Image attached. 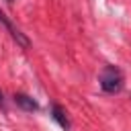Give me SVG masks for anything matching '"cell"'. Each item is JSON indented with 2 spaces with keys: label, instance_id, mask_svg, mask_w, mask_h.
I'll return each instance as SVG.
<instances>
[{
  "label": "cell",
  "instance_id": "obj_4",
  "mask_svg": "<svg viewBox=\"0 0 131 131\" xmlns=\"http://www.w3.org/2000/svg\"><path fill=\"white\" fill-rule=\"evenodd\" d=\"M51 113H53V119L68 131V129H70V121H68V117H66V111H63L59 104H53V106H51Z\"/></svg>",
  "mask_w": 131,
  "mask_h": 131
},
{
  "label": "cell",
  "instance_id": "obj_1",
  "mask_svg": "<svg viewBox=\"0 0 131 131\" xmlns=\"http://www.w3.org/2000/svg\"><path fill=\"white\" fill-rule=\"evenodd\" d=\"M98 82H100V88L106 92V94H117L121 88H123V74L119 68L115 66H104L100 76H98Z\"/></svg>",
  "mask_w": 131,
  "mask_h": 131
},
{
  "label": "cell",
  "instance_id": "obj_2",
  "mask_svg": "<svg viewBox=\"0 0 131 131\" xmlns=\"http://www.w3.org/2000/svg\"><path fill=\"white\" fill-rule=\"evenodd\" d=\"M0 25H2V27H4V29L10 33V35H12V39H14V41H18L23 47H29V39H27V37H25V35H23L18 29H14V27L10 25V20L6 18V14H4L2 10H0Z\"/></svg>",
  "mask_w": 131,
  "mask_h": 131
},
{
  "label": "cell",
  "instance_id": "obj_3",
  "mask_svg": "<svg viewBox=\"0 0 131 131\" xmlns=\"http://www.w3.org/2000/svg\"><path fill=\"white\" fill-rule=\"evenodd\" d=\"M14 102H16L20 108H25V111H37V108H39L37 100H33L31 96H27V94H23V92L14 94Z\"/></svg>",
  "mask_w": 131,
  "mask_h": 131
},
{
  "label": "cell",
  "instance_id": "obj_5",
  "mask_svg": "<svg viewBox=\"0 0 131 131\" xmlns=\"http://www.w3.org/2000/svg\"><path fill=\"white\" fill-rule=\"evenodd\" d=\"M0 106H4V94H2V90H0Z\"/></svg>",
  "mask_w": 131,
  "mask_h": 131
},
{
  "label": "cell",
  "instance_id": "obj_6",
  "mask_svg": "<svg viewBox=\"0 0 131 131\" xmlns=\"http://www.w3.org/2000/svg\"><path fill=\"white\" fill-rule=\"evenodd\" d=\"M6 2H14V0H6Z\"/></svg>",
  "mask_w": 131,
  "mask_h": 131
}]
</instances>
